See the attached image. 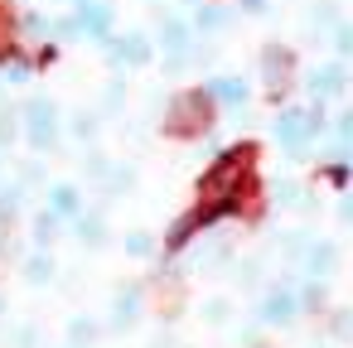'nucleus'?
<instances>
[{
	"mask_svg": "<svg viewBox=\"0 0 353 348\" xmlns=\"http://www.w3.org/2000/svg\"><path fill=\"white\" fill-rule=\"evenodd\" d=\"M310 88H314V97H334V92L343 88V73H339L334 63H329V68H314V73H310Z\"/></svg>",
	"mask_w": 353,
	"mask_h": 348,
	"instance_id": "nucleus-6",
	"label": "nucleus"
},
{
	"mask_svg": "<svg viewBox=\"0 0 353 348\" xmlns=\"http://www.w3.org/2000/svg\"><path fill=\"white\" fill-rule=\"evenodd\" d=\"M305 136H310L305 112H281V121H276V141H281V145H290V150H300V145H305Z\"/></svg>",
	"mask_w": 353,
	"mask_h": 348,
	"instance_id": "nucleus-4",
	"label": "nucleus"
},
{
	"mask_svg": "<svg viewBox=\"0 0 353 348\" xmlns=\"http://www.w3.org/2000/svg\"><path fill=\"white\" fill-rule=\"evenodd\" d=\"M25 276H30L34 285H44V280L54 276V261H49V256H30V261H25Z\"/></svg>",
	"mask_w": 353,
	"mask_h": 348,
	"instance_id": "nucleus-10",
	"label": "nucleus"
},
{
	"mask_svg": "<svg viewBox=\"0 0 353 348\" xmlns=\"http://www.w3.org/2000/svg\"><path fill=\"white\" fill-rule=\"evenodd\" d=\"M25 121H30L25 131H30V141H34L39 150H44V145L54 141V131H59V126H54V107H49V102H30V112H25Z\"/></svg>",
	"mask_w": 353,
	"mask_h": 348,
	"instance_id": "nucleus-2",
	"label": "nucleus"
},
{
	"mask_svg": "<svg viewBox=\"0 0 353 348\" xmlns=\"http://www.w3.org/2000/svg\"><path fill=\"white\" fill-rule=\"evenodd\" d=\"M78 30H88L92 39H107V30H112V10L97 6V0H83V6H78Z\"/></svg>",
	"mask_w": 353,
	"mask_h": 348,
	"instance_id": "nucleus-3",
	"label": "nucleus"
},
{
	"mask_svg": "<svg viewBox=\"0 0 353 348\" xmlns=\"http://www.w3.org/2000/svg\"><path fill=\"white\" fill-rule=\"evenodd\" d=\"M68 334H73V343H88V338H92V324H88V319H78Z\"/></svg>",
	"mask_w": 353,
	"mask_h": 348,
	"instance_id": "nucleus-18",
	"label": "nucleus"
},
{
	"mask_svg": "<svg viewBox=\"0 0 353 348\" xmlns=\"http://www.w3.org/2000/svg\"><path fill=\"white\" fill-rule=\"evenodd\" d=\"M15 136V126H10V116H0V141H10Z\"/></svg>",
	"mask_w": 353,
	"mask_h": 348,
	"instance_id": "nucleus-21",
	"label": "nucleus"
},
{
	"mask_svg": "<svg viewBox=\"0 0 353 348\" xmlns=\"http://www.w3.org/2000/svg\"><path fill=\"white\" fill-rule=\"evenodd\" d=\"M242 6H247L252 15H261V10H266V0H242Z\"/></svg>",
	"mask_w": 353,
	"mask_h": 348,
	"instance_id": "nucleus-22",
	"label": "nucleus"
},
{
	"mask_svg": "<svg viewBox=\"0 0 353 348\" xmlns=\"http://www.w3.org/2000/svg\"><path fill=\"white\" fill-rule=\"evenodd\" d=\"M213 97H223V102H242V97H247V83H242V78H218V83H213Z\"/></svg>",
	"mask_w": 353,
	"mask_h": 348,
	"instance_id": "nucleus-9",
	"label": "nucleus"
},
{
	"mask_svg": "<svg viewBox=\"0 0 353 348\" xmlns=\"http://www.w3.org/2000/svg\"><path fill=\"white\" fill-rule=\"evenodd\" d=\"M339 49H343V54L353 49V30H348V25H339Z\"/></svg>",
	"mask_w": 353,
	"mask_h": 348,
	"instance_id": "nucleus-20",
	"label": "nucleus"
},
{
	"mask_svg": "<svg viewBox=\"0 0 353 348\" xmlns=\"http://www.w3.org/2000/svg\"><path fill=\"white\" fill-rule=\"evenodd\" d=\"M117 59H126V63H145V59H150V49H145V39H141V34H131V39H121Z\"/></svg>",
	"mask_w": 353,
	"mask_h": 348,
	"instance_id": "nucleus-8",
	"label": "nucleus"
},
{
	"mask_svg": "<svg viewBox=\"0 0 353 348\" xmlns=\"http://www.w3.org/2000/svg\"><path fill=\"white\" fill-rule=\"evenodd\" d=\"M329 266H334V247H314V252H310V271H314V276H324Z\"/></svg>",
	"mask_w": 353,
	"mask_h": 348,
	"instance_id": "nucleus-12",
	"label": "nucleus"
},
{
	"mask_svg": "<svg viewBox=\"0 0 353 348\" xmlns=\"http://www.w3.org/2000/svg\"><path fill=\"white\" fill-rule=\"evenodd\" d=\"M126 252H131V256H145V252H150V237H145V232H131Z\"/></svg>",
	"mask_w": 353,
	"mask_h": 348,
	"instance_id": "nucleus-15",
	"label": "nucleus"
},
{
	"mask_svg": "<svg viewBox=\"0 0 353 348\" xmlns=\"http://www.w3.org/2000/svg\"><path fill=\"white\" fill-rule=\"evenodd\" d=\"M223 20H228V15H223V10H213V6H208V10H199V25H203V30H218Z\"/></svg>",
	"mask_w": 353,
	"mask_h": 348,
	"instance_id": "nucleus-14",
	"label": "nucleus"
},
{
	"mask_svg": "<svg viewBox=\"0 0 353 348\" xmlns=\"http://www.w3.org/2000/svg\"><path fill=\"white\" fill-rule=\"evenodd\" d=\"M208 121H213V92H184V97H174V107H170V126H174L179 136L208 131Z\"/></svg>",
	"mask_w": 353,
	"mask_h": 348,
	"instance_id": "nucleus-1",
	"label": "nucleus"
},
{
	"mask_svg": "<svg viewBox=\"0 0 353 348\" xmlns=\"http://www.w3.org/2000/svg\"><path fill=\"white\" fill-rule=\"evenodd\" d=\"M261 319H266V324H290V319H295V295H290V290H276V295L261 305Z\"/></svg>",
	"mask_w": 353,
	"mask_h": 348,
	"instance_id": "nucleus-5",
	"label": "nucleus"
},
{
	"mask_svg": "<svg viewBox=\"0 0 353 348\" xmlns=\"http://www.w3.org/2000/svg\"><path fill=\"white\" fill-rule=\"evenodd\" d=\"M339 145H353V112L339 116Z\"/></svg>",
	"mask_w": 353,
	"mask_h": 348,
	"instance_id": "nucleus-17",
	"label": "nucleus"
},
{
	"mask_svg": "<svg viewBox=\"0 0 353 348\" xmlns=\"http://www.w3.org/2000/svg\"><path fill=\"white\" fill-rule=\"evenodd\" d=\"M136 319V295H117V324H131Z\"/></svg>",
	"mask_w": 353,
	"mask_h": 348,
	"instance_id": "nucleus-13",
	"label": "nucleus"
},
{
	"mask_svg": "<svg viewBox=\"0 0 353 348\" xmlns=\"http://www.w3.org/2000/svg\"><path fill=\"white\" fill-rule=\"evenodd\" d=\"M83 242H102V223L97 218H83Z\"/></svg>",
	"mask_w": 353,
	"mask_h": 348,
	"instance_id": "nucleus-16",
	"label": "nucleus"
},
{
	"mask_svg": "<svg viewBox=\"0 0 353 348\" xmlns=\"http://www.w3.org/2000/svg\"><path fill=\"white\" fill-rule=\"evenodd\" d=\"M49 198H54V218H73V213H78V189L59 184V189H54Z\"/></svg>",
	"mask_w": 353,
	"mask_h": 348,
	"instance_id": "nucleus-7",
	"label": "nucleus"
},
{
	"mask_svg": "<svg viewBox=\"0 0 353 348\" xmlns=\"http://www.w3.org/2000/svg\"><path fill=\"white\" fill-rule=\"evenodd\" d=\"M73 131H78V136H92V131H97V121H92V116H78V126H73Z\"/></svg>",
	"mask_w": 353,
	"mask_h": 348,
	"instance_id": "nucleus-19",
	"label": "nucleus"
},
{
	"mask_svg": "<svg viewBox=\"0 0 353 348\" xmlns=\"http://www.w3.org/2000/svg\"><path fill=\"white\" fill-rule=\"evenodd\" d=\"M261 68H266V78H271V83H276V78H285V54H281V49H271V54L261 59Z\"/></svg>",
	"mask_w": 353,
	"mask_h": 348,
	"instance_id": "nucleus-11",
	"label": "nucleus"
}]
</instances>
